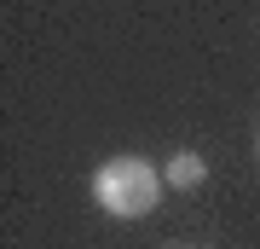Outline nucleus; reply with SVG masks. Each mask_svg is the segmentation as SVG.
Returning <instances> with one entry per match:
<instances>
[{"instance_id":"obj_1","label":"nucleus","mask_w":260,"mask_h":249,"mask_svg":"<svg viewBox=\"0 0 260 249\" xmlns=\"http://www.w3.org/2000/svg\"><path fill=\"white\" fill-rule=\"evenodd\" d=\"M93 197L104 203V214H121V220H139V214L156 209V197H162V180H156V168L139 162V157H110L93 174Z\"/></svg>"},{"instance_id":"obj_2","label":"nucleus","mask_w":260,"mask_h":249,"mask_svg":"<svg viewBox=\"0 0 260 249\" xmlns=\"http://www.w3.org/2000/svg\"><path fill=\"white\" fill-rule=\"evenodd\" d=\"M162 174H168V185H179V191H191V185H203V174H208V168H203V157H191V151H179V157H174V162L162 168Z\"/></svg>"}]
</instances>
